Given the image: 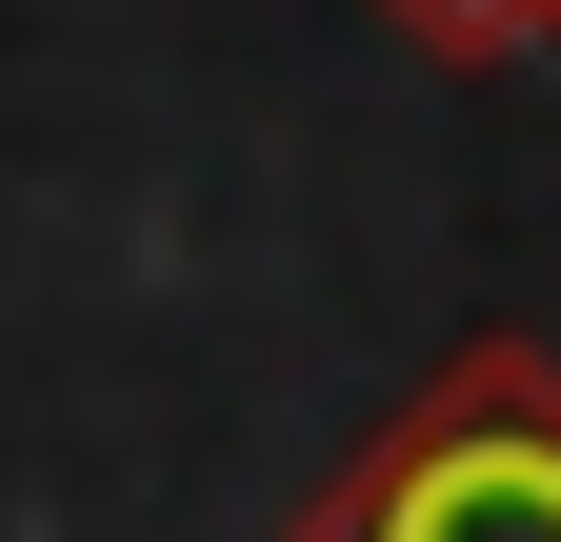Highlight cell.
I'll return each mask as SVG.
<instances>
[{"label":"cell","mask_w":561,"mask_h":542,"mask_svg":"<svg viewBox=\"0 0 561 542\" xmlns=\"http://www.w3.org/2000/svg\"><path fill=\"white\" fill-rule=\"evenodd\" d=\"M280 542H561V342L421 362L381 422L301 483Z\"/></svg>","instance_id":"obj_1"}]
</instances>
